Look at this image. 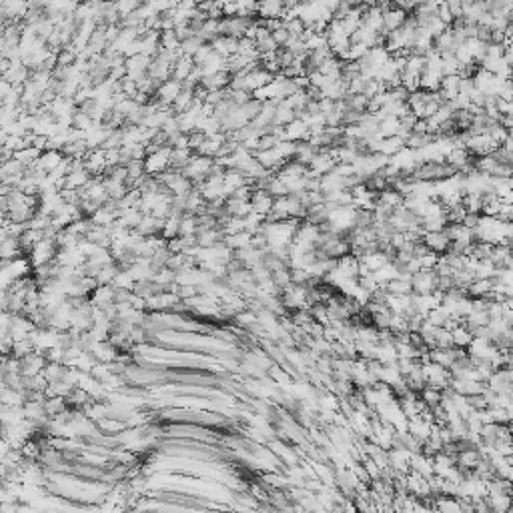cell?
I'll return each mask as SVG.
<instances>
[{"mask_svg":"<svg viewBox=\"0 0 513 513\" xmlns=\"http://www.w3.org/2000/svg\"><path fill=\"white\" fill-rule=\"evenodd\" d=\"M435 141H437V137L431 135V133H411L405 139V147H409V149H425V147L433 145Z\"/></svg>","mask_w":513,"mask_h":513,"instance_id":"7a4b0ae2","label":"cell"},{"mask_svg":"<svg viewBox=\"0 0 513 513\" xmlns=\"http://www.w3.org/2000/svg\"><path fill=\"white\" fill-rule=\"evenodd\" d=\"M167 249L173 253V255H181L185 253V237H175V239H169L167 241Z\"/></svg>","mask_w":513,"mask_h":513,"instance_id":"52a82bcc","label":"cell"},{"mask_svg":"<svg viewBox=\"0 0 513 513\" xmlns=\"http://www.w3.org/2000/svg\"><path fill=\"white\" fill-rule=\"evenodd\" d=\"M128 177L131 179H137V181H141L145 175H147V163L145 161H133L131 165H128Z\"/></svg>","mask_w":513,"mask_h":513,"instance_id":"5b68a950","label":"cell"},{"mask_svg":"<svg viewBox=\"0 0 513 513\" xmlns=\"http://www.w3.org/2000/svg\"><path fill=\"white\" fill-rule=\"evenodd\" d=\"M271 36H273V40L277 42V46H279V48H285V46L289 44V40L293 38V36L289 34V30H287L285 26H283V28H279V30H275V32H273Z\"/></svg>","mask_w":513,"mask_h":513,"instance_id":"8992f818","label":"cell"},{"mask_svg":"<svg viewBox=\"0 0 513 513\" xmlns=\"http://www.w3.org/2000/svg\"><path fill=\"white\" fill-rule=\"evenodd\" d=\"M295 60H297V56L289 50V48H279L277 50V62L281 64V68L285 70V68H289V66H293L295 64ZM281 70V72H283Z\"/></svg>","mask_w":513,"mask_h":513,"instance_id":"277c9868","label":"cell"},{"mask_svg":"<svg viewBox=\"0 0 513 513\" xmlns=\"http://www.w3.org/2000/svg\"><path fill=\"white\" fill-rule=\"evenodd\" d=\"M241 110H243V114H245V118H247L249 122H255L256 118L261 116V112H263V100H259V98L253 96Z\"/></svg>","mask_w":513,"mask_h":513,"instance_id":"3957f363","label":"cell"},{"mask_svg":"<svg viewBox=\"0 0 513 513\" xmlns=\"http://www.w3.org/2000/svg\"><path fill=\"white\" fill-rule=\"evenodd\" d=\"M423 243H425V247L431 251V253H435V255H445V251H447V247H449V239L443 235V231H435V233H425L423 235Z\"/></svg>","mask_w":513,"mask_h":513,"instance_id":"6da1fadb","label":"cell"}]
</instances>
